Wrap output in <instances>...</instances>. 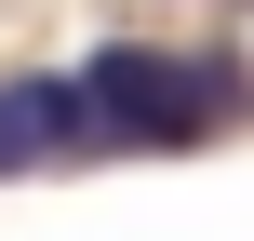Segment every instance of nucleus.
Listing matches in <instances>:
<instances>
[{
    "label": "nucleus",
    "mask_w": 254,
    "mask_h": 241,
    "mask_svg": "<svg viewBox=\"0 0 254 241\" xmlns=\"http://www.w3.org/2000/svg\"><path fill=\"white\" fill-rule=\"evenodd\" d=\"M80 107H94V148H188L241 107V54L107 40V54H80Z\"/></svg>",
    "instance_id": "f257e3e1"
},
{
    "label": "nucleus",
    "mask_w": 254,
    "mask_h": 241,
    "mask_svg": "<svg viewBox=\"0 0 254 241\" xmlns=\"http://www.w3.org/2000/svg\"><path fill=\"white\" fill-rule=\"evenodd\" d=\"M40 161H94L80 67H27V80H0V174H40Z\"/></svg>",
    "instance_id": "f03ea898"
}]
</instances>
